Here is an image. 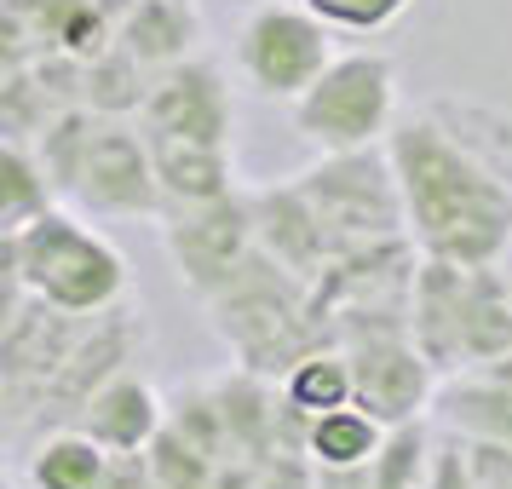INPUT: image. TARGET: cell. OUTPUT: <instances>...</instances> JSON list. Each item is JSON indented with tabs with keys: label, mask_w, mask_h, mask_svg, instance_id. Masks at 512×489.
<instances>
[{
	"label": "cell",
	"mask_w": 512,
	"mask_h": 489,
	"mask_svg": "<svg viewBox=\"0 0 512 489\" xmlns=\"http://www.w3.org/2000/svg\"><path fill=\"white\" fill-rule=\"evenodd\" d=\"M386 156L420 259L501 265L512 254V121L501 110L438 98L397 116Z\"/></svg>",
	"instance_id": "1"
},
{
	"label": "cell",
	"mask_w": 512,
	"mask_h": 489,
	"mask_svg": "<svg viewBox=\"0 0 512 489\" xmlns=\"http://www.w3.org/2000/svg\"><path fill=\"white\" fill-rule=\"evenodd\" d=\"M254 219H259V248L277 259L282 271L317 282L334 259V242H328L323 219L311 208V196L300 190V179L271 190H254Z\"/></svg>",
	"instance_id": "13"
},
{
	"label": "cell",
	"mask_w": 512,
	"mask_h": 489,
	"mask_svg": "<svg viewBox=\"0 0 512 489\" xmlns=\"http://www.w3.org/2000/svg\"><path fill=\"white\" fill-rule=\"evenodd\" d=\"M87 317L58 311V305L35 300V294H6V317H0V397H6V420L12 432H29V420L41 409L47 386L58 380L64 357L75 351Z\"/></svg>",
	"instance_id": "8"
},
{
	"label": "cell",
	"mask_w": 512,
	"mask_h": 489,
	"mask_svg": "<svg viewBox=\"0 0 512 489\" xmlns=\"http://www.w3.org/2000/svg\"><path fill=\"white\" fill-rule=\"evenodd\" d=\"M81 432H93L110 455H121V449H150L156 443V432L167 426V397L144 380L139 369H121L104 392L81 409V420H75Z\"/></svg>",
	"instance_id": "14"
},
{
	"label": "cell",
	"mask_w": 512,
	"mask_h": 489,
	"mask_svg": "<svg viewBox=\"0 0 512 489\" xmlns=\"http://www.w3.org/2000/svg\"><path fill=\"white\" fill-rule=\"evenodd\" d=\"M0 254H6V294H35L75 317H98L121 305L133 282L127 254L70 208H47L24 231H6Z\"/></svg>",
	"instance_id": "2"
},
{
	"label": "cell",
	"mask_w": 512,
	"mask_h": 489,
	"mask_svg": "<svg viewBox=\"0 0 512 489\" xmlns=\"http://www.w3.org/2000/svg\"><path fill=\"white\" fill-rule=\"evenodd\" d=\"M98 489H162L150 449H121V455H110V466H104V484H98Z\"/></svg>",
	"instance_id": "26"
},
{
	"label": "cell",
	"mask_w": 512,
	"mask_h": 489,
	"mask_svg": "<svg viewBox=\"0 0 512 489\" xmlns=\"http://www.w3.org/2000/svg\"><path fill=\"white\" fill-rule=\"evenodd\" d=\"M443 420L461 438H484L512 449V386L489 380V374H466L461 386L443 392Z\"/></svg>",
	"instance_id": "20"
},
{
	"label": "cell",
	"mask_w": 512,
	"mask_h": 489,
	"mask_svg": "<svg viewBox=\"0 0 512 489\" xmlns=\"http://www.w3.org/2000/svg\"><path fill=\"white\" fill-rule=\"evenodd\" d=\"M150 156H156V179H162V213L173 208H202L236 190V162L231 144H202V139H156L150 133Z\"/></svg>",
	"instance_id": "15"
},
{
	"label": "cell",
	"mask_w": 512,
	"mask_h": 489,
	"mask_svg": "<svg viewBox=\"0 0 512 489\" xmlns=\"http://www.w3.org/2000/svg\"><path fill=\"white\" fill-rule=\"evenodd\" d=\"M196 35H202L196 0H133L127 18H121V29H116V47H127L144 70L156 75V70H167V64L190 58Z\"/></svg>",
	"instance_id": "16"
},
{
	"label": "cell",
	"mask_w": 512,
	"mask_h": 489,
	"mask_svg": "<svg viewBox=\"0 0 512 489\" xmlns=\"http://www.w3.org/2000/svg\"><path fill=\"white\" fill-rule=\"evenodd\" d=\"M294 127L311 150H374L397 127V64L386 52H340L317 87L294 98Z\"/></svg>",
	"instance_id": "4"
},
{
	"label": "cell",
	"mask_w": 512,
	"mask_h": 489,
	"mask_svg": "<svg viewBox=\"0 0 512 489\" xmlns=\"http://www.w3.org/2000/svg\"><path fill=\"white\" fill-rule=\"evenodd\" d=\"M386 420L369 415L357 397L340 403V409H323V415H311L305 426V455L317 466H369L380 455V443H386Z\"/></svg>",
	"instance_id": "19"
},
{
	"label": "cell",
	"mask_w": 512,
	"mask_h": 489,
	"mask_svg": "<svg viewBox=\"0 0 512 489\" xmlns=\"http://www.w3.org/2000/svg\"><path fill=\"white\" fill-rule=\"evenodd\" d=\"M162 248H167V259H173L179 282L208 305L213 294L259 254L254 196H248V190H231V196L202 202V208L162 213Z\"/></svg>",
	"instance_id": "9"
},
{
	"label": "cell",
	"mask_w": 512,
	"mask_h": 489,
	"mask_svg": "<svg viewBox=\"0 0 512 489\" xmlns=\"http://www.w3.org/2000/svg\"><path fill=\"white\" fill-rule=\"evenodd\" d=\"M432 466H438V443L420 420H403L386 432L380 455L369 461V489H432Z\"/></svg>",
	"instance_id": "22"
},
{
	"label": "cell",
	"mask_w": 512,
	"mask_h": 489,
	"mask_svg": "<svg viewBox=\"0 0 512 489\" xmlns=\"http://www.w3.org/2000/svg\"><path fill=\"white\" fill-rule=\"evenodd\" d=\"M317 489H369V466H317Z\"/></svg>",
	"instance_id": "27"
},
{
	"label": "cell",
	"mask_w": 512,
	"mask_h": 489,
	"mask_svg": "<svg viewBox=\"0 0 512 489\" xmlns=\"http://www.w3.org/2000/svg\"><path fill=\"white\" fill-rule=\"evenodd\" d=\"M282 397L300 409L305 420L311 415H323V409H340V403H351L357 397V386H351V357L346 346H317V351H305L294 369L277 380Z\"/></svg>",
	"instance_id": "21"
},
{
	"label": "cell",
	"mask_w": 512,
	"mask_h": 489,
	"mask_svg": "<svg viewBox=\"0 0 512 489\" xmlns=\"http://www.w3.org/2000/svg\"><path fill=\"white\" fill-rule=\"evenodd\" d=\"M334 29L305 0H265L236 35V70L259 98H305L334 64Z\"/></svg>",
	"instance_id": "7"
},
{
	"label": "cell",
	"mask_w": 512,
	"mask_h": 489,
	"mask_svg": "<svg viewBox=\"0 0 512 489\" xmlns=\"http://www.w3.org/2000/svg\"><path fill=\"white\" fill-rule=\"evenodd\" d=\"M150 461H156L162 489H213V472H219V455L202 449L196 438H185L179 426H162V432H156Z\"/></svg>",
	"instance_id": "24"
},
{
	"label": "cell",
	"mask_w": 512,
	"mask_h": 489,
	"mask_svg": "<svg viewBox=\"0 0 512 489\" xmlns=\"http://www.w3.org/2000/svg\"><path fill=\"white\" fill-rule=\"evenodd\" d=\"M300 190L311 196V208H317V219H323L334 254L409 236L403 185H397V167H392V156H386V144L323 156L311 173H300Z\"/></svg>",
	"instance_id": "5"
},
{
	"label": "cell",
	"mask_w": 512,
	"mask_h": 489,
	"mask_svg": "<svg viewBox=\"0 0 512 489\" xmlns=\"http://www.w3.org/2000/svg\"><path fill=\"white\" fill-rule=\"evenodd\" d=\"M58 185H52V167L41 156V144L35 139H0V236L6 231H24L29 219H41L52 202Z\"/></svg>",
	"instance_id": "18"
},
{
	"label": "cell",
	"mask_w": 512,
	"mask_h": 489,
	"mask_svg": "<svg viewBox=\"0 0 512 489\" xmlns=\"http://www.w3.org/2000/svg\"><path fill=\"white\" fill-rule=\"evenodd\" d=\"M351 357V386H357V403L380 415L386 426H403V420H420L426 403L438 392V363L420 351V340L409 328H374V334H357L346 340Z\"/></svg>",
	"instance_id": "11"
},
{
	"label": "cell",
	"mask_w": 512,
	"mask_h": 489,
	"mask_svg": "<svg viewBox=\"0 0 512 489\" xmlns=\"http://www.w3.org/2000/svg\"><path fill=\"white\" fill-rule=\"evenodd\" d=\"M144 93H150V70L127 47L87 58V110H98V116H139Z\"/></svg>",
	"instance_id": "23"
},
{
	"label": "cell",
	"mask_w": 512,
	"mask_h": 489,
	"mask_svg": "<svg viewBox=\"0 0 512 489\" xmlns=\"http://www.w3.org/2000/svg\"><path fill=\"white\" fill-rule=\"evenodd\" d=\"M139 346H144V323H139V311H127V300L110 305V311H98V317H87L81 340H75V351L64 357V369H58V380L47 386V397H41V409H35L29 426H35V432L75 426L81 409H87L121 369L139 363Z\"/></svg>",
	"instance_id": "10"
},
{
	"label": "cell",
	"mask_w": 512,
	"mask_h": 489,
	"mask_svg": "<svg viewBox=\"0 0 512 489\" xmlns=\"http://www.w3.org/2000/svg\"><path fill=\"white\" fill-rule=\"evenodd\" d=\"M305 6H311L334 35H380V29H392L415 0H305Z\"/></svg>",
	"instance_id": "25"
},
{
	"label": "cell",
	"mask_w": 512,
	"mask_h": 489,
	"mask_svg": "<svg viewBox=\"0 0 512 489\" xmlns=\"http://www.w3.org/2000/svg\"><path fill=\"white\" fill-rule=\"evenodd\" d=\"M139 127L156 139H202V144H231V87L225 70L208 58H179L167 70L150 75Z\"/></svg>",
	"instance_id": "12"
},
{
	"label": "cell",
	"mask_w": 512,
	"mask_h": 489,
	"mask_svg": "<svg viewBox=\"0 0 512 489\" xmlns=\"http://www.w3.org/2000/svg\"><path fill=\"white\" fill-rule=\"evenodd\" d=\"M208 317L213 334L236 351V363L254 374H271V380H282L305 351L334 346L328 323L317 317L311 282L282 271L265 248L208 300Z\"/></svg>",
	"instance_id": "3"
},
{
	"label": "cell",
	"mask_w": 512,
	"mask_h": 489,
	"mask_svg": "<svg viewBox=\"0 0 512 489\" xmlns=\"http://www.w3.org/2000/svg\"><path fill=\"white\" fill-rule=\"evenodd\" d=\"M104 466H110V449L93 432L58 426V432H41V443L29 449L24 478H29V489H98L104 484Z\"/></svg>",
	"instance_id": "17"
},
{
	"label": "cell",
	"mask_w": 512,
	"mask_h": 489,
	"mask_svg": "<svg viewBox=\"0 0 512 489\" xmlns=\"http://www.w3.org/2000/svg\"><path fill=\"white\" fill-rule=\"evenodd\" d=\"M75 208L93 219H162V179H156V156H150V133L133 116H98L87 127V144L75 156V173L64 185Z\"/></svg>",
	"instance_id": "6"
}]
</instances>
